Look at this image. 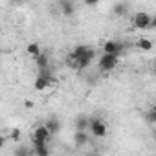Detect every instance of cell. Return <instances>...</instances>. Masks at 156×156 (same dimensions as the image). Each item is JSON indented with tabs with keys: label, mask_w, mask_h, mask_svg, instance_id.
Returning a JSON list of instances; mask_svg holds the SVG:
<instances>
[{
	"label": "cell",
	"mask_w": 156,
	"mask_h": 156,
	"mask_svg": "<svg viewBox=\"0 0 156 156\" xmlns=\"http://www.w3.org/2000/svg\"><path fill=\"white\" fill-rule=\"evenodd\" d=\"M118 61H119L118 55H112V53H101L99 59H98V68H99V72L108 73V72H112V70L118 66Z\"/></svg>",
	"instance_id": "1"
},
{
	"label": "cell",
	"mask_w": 156,
	"mask_h": 156,
	"mask_svg": "<svg viewBox=\"0 0 156 156\" xmlns=\"http://www.w3.org/2000/svg\"><path fill=\"white\" fill-rule=\"evenodd\" d=\"M88 132L94 138H105L107 132H108V129H107V123L101 118H90V121H88Z\"/></svg>",
	"instance_id": "2"
},
{
	"label": "cell",
	"mask_w": 156,
	"mask_h": 156,
	"mask_svg": "<svg viewBox=\"0 0 156 156\" xmlns=\"http://www.w3.org/2000/svg\"><path fill=\"white\" fill-rule=\"evenodd\" d=\"M125 48H127V46H125L121 41L110 39V41H107V42L103 44V53H112V55L121 57V55H123V51H125Z\"/></svg>",
	"instance_id": "3"
},
{
	"label": "cell",
	"mask_w": 156,
	"mask_h": 156,
	"mask_svg": "<svg viewBox=\"0 0 156 156\" xmlns=\"http://www.w3.org/2000/svg\"><path fill=\"white\" fill-rule=\"evenodd\" d=\"M151 20H152V17H151L147 11H138V13L132 17V26H134L136 30H149Z\"/></svg>",
	"instance_id": "4"
},
{
	"label": "cell",
	"mask_w": 156,
	"mask_h": 156,
	"mask_svg": "<svg viewBox=\"0 0 156 156\" xmlns=\"http://www.w3.org/2000/svg\"><path fill=\"white\" fill-rule=\"evenodd\" d=\"M94 59H96V50L90 51V53H87V55H83V57H79V59H75L73 64H72V68L73 70H85V68H88L94 62Z\"/></svg>",
	"instance_id": "5"
},
{
	"label": "cell",
	"mask_w": 156,
	"mask_h": 156,
	"mask_svg": "<svg viewBox=\"0 0 156 156\" xmlns=\"http://www.w3.org/2000/svg\"><path fill=\"white\" fill-rule=\"evenodd\" d=\"M33 59H35V66L39 68V72H41V70L50 68V55H48L46 51H42V50H41V51H39Z\"/></svg>",
	"instance_id": "6"
},
{
	"label": "cell",
	"mask_w": 156,
	"mask_h": 156,
	"mask_svg": "<svg viewBox=\"0 0 156 156\" xmlns=\"http://www.w3.org/2000/svg\"><path fill=\"white\" fill-rule=\"evenodd\" d=\"M73 141L77 147H85L90 143V132L88 130H75L73 134Z\"/></svg>",
	"instance_id": "7"
},
{
	"label": "cell",
	"mask_w": 156,
	"mask_h": 156,
	"mask_svg": "<svg viewBox=\"0 0 156 156\" xmlns=\"http://www.w3.org/2000/svg\"><path fill=\"white\" fill-rule=\"evenodd\" d=\"M59 9H61V15L72 17L75 13V2H73V0H61V2H59Z\"/></svg>",
	"instance_id": "8"
},
{
	"label": "cell",
	"mask_w": 156,
	"mask_h": 156,
	"mask_svg": "<svg viewBox=\"0 0 156 156\" xmlns=\"http://www.w3.org/2000/svg\"><path fill=\"white\" fill-rule=\"evenodd\" d=\"M44 127L51 132V136H55V134H59L61 132V129H62V125H61V121H59V118H55V116H51V118H48L46 121H44Z\"/></svg>",
	"instance_id": "9"
},
{
	"label": "cell",
	"mask_w": 156,
	"mask_h": 156,
	"mask_svg": "<svg viewBox=\"0 0 156 156\" xmlns=\"http://www.w3.org/2000/svg\"><path fill=\"white\" fill-rule=\"evenodd\" d=\"M33 138H37V140H44V141H50L53 136H51V132L44 127V123L42 125H37L35 129H33Z\"/></svg>",
	"instance_id": "10"
},
{
	"label": "cell",
	"mask_w": 156,
	"mask_h": 156,
	"mask_svg": "<svg viewBox=\"0 0 156 156\" xmlns=\"http://www.w3.org/2000/svg\"><path fill=\"white\" fill-rule=\"evenodd\" d=\"M129 11H130V6H129L127 2H118V4H114V8H112V13H114L116 17H127Z\"/></svg>",
	"instance_id": "11"
},
{
	"label": "cell",
	"mask_w": 156,
	"mask_h": 156,
	"mask_svg": "<svg viewBox=\"0 0 156 156\" xmlns=\"http://www.w3.org/2000/svg\"><path fill=\"white\" fill-rule=\"evenodd\" d=\"M88 121H90V118H88V116H83V114H79V116L75 118L73 129H75V130H88Z\"/></svg>",
	"instance_id": "12"
},
{
	"label": "cell",
	"mask_w": 156,
	"mask_h": 156,
	"mask_svg": "<svg viewBox=\"0 0 156 156\" xmlns=\"http://www.w3.org/2000/svg\"><path fill=\"white\" fill-rule=\"evenodd\" d=\"M136 46H138L141 51H151V50H152V41H151V39H140V41L136 42Z\"/></svg>",
	"instance_id": "13"
},
{
	"label": "cell",
	"mask_w": 156,
	"mask_h": 156,
	"mask_svg": "<svg viewBox=\"0 0 156 156\" xmlns=\"http://www.w3.org/2000/svg\"><path fill=\"white\" fill-rule=\"evenodd\" d=\"M145 121H147L149 125H154V123H156V108H154V107H151V108L145 112Z\"/></svg>",
	"instance_id": "14"
},
{
	"label": "cell",
	"mask_w": 156,
	"mask_h": 156,
	"mask_svg": "<svg viewBox=\"0 0 156 156\" xmlns=\"http://www.w3.org/2000/svg\"><path fill=\"white\" fill-rule=\"evenodd\" d=\"M39 51H41V46H39V44H35V42L28 44V48H26V53H28V55H31V57H35Z\"/></svg>",
	"instance_id": "15"
},
{
	"label": "cell",
	"mask_w": 156,
	"mask_h": 156,
	"mask_svg": "<svg viewBox=\"0 0 156 156\" xmlns=\"http://www.w3.org/2000/svg\"><path fill=\"white\" fill-rule=\"evenodd\" d=\"M9 141H20V129H13L9 132Z\"/></svg>",
	"instance_id": "16"
},
{
	"label": "cell",
	"mask_w": 156,
	"mask_h": 156,
	"mask_svg": "<svg viewBox=\"0 0 156 156\" xmlns=\"http://www.w3.org/2000/svg\"><path fill=\"white\" fill-rule=\"evenodd\" d=\"M13 154H17V156H20V154H33V149H30V147H19V149H15Z\"/></svg>",
	"instance_id": "17"
},
{
	"label": "cell",
	"mask_w": 156,
	"mask_h": 156,
	"mask_svg": "<svg viewBox=\"0 0 156 156\" xmlns=\"http://www.w3.org/2000/svg\"><path fill=\"white\" fill-rule=\"evenodd\" d=\"M98 4H99V0H85V6H88V8H94Z\"/></svg>",
	"instance_id": "18"
},
{
	"label": "cell",
	"mask_w": 156,
	"mask_h": 156,
	"mask_svg": "<svg viewBox=\"0 0 156 156\" xmlns=\"http://www.w3.org/2000/svg\"><path fill=\"white\" fill-rule=\"evenodd\" d=\"M6 141H8V140H6V138H4V136H0V149H2V147H4V145H6Z\"/></svg>",
	"instance_id": "19"
},
{
	"label": "cell",
	"mask_w": 156,
	"mask_h": 156,
	"mask_svg": "<svg viewBox=\"0 0 156 156\" xmlns=\"http://www.w3.org/2000/svg\"><path fill=\"white\" fill-rule=\"evenodd\" d=\"M24 107H26V108H31V107H33V103H31V101H26V103H24Z\"/></svg>",
	"instance_id": "20"
},
{
	"label": "cell",
	"mask_w": 156,
	"mask_h": 156,
	"mask_svg": "<svg viewBox=\"0 0 156 156\" xmlns=\"http://www.w3.org/2000/svg\"><path fill=\"white\" fill-rule=\"evenodd\" d=\"M13 2L15 4H20V2H26V0H13Z\"/></svg>",
	"instance_id": "21"
}]
</instances>
